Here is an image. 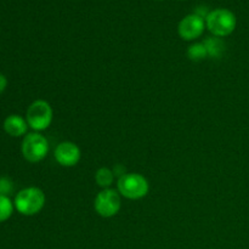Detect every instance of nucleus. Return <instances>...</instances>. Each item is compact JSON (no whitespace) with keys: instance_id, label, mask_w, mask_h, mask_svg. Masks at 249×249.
<instances>
[{"instance_id":"nucleus-1","label":"nucleus","mask_w":249,"mask_h":249,"mask_svg":"<svg viewBox=\"0 0 249 249\" xmlns=\"http://www.w3.org/2000/svg\"><path fill=\"white\" fill-rule=\"evenodd\" d=\"M45 194L39 187L21 190L15 198V207L22 215L32 216L38 214L45 206Z\"/></svg>"},{"instance_id":"nucleus-5","label":"nucleus","mask_w":249,"mask_h":249,"mask_svg":"<svg viewBox=\"0 0 249 249\" xmlns=\"http://www.w3.org/2000/svg\"><path fill=\"white\" fill-rule=\"evenodd\" d=\"M122 198L118 190L104 189L97 194L94 201V209L102 218H112L121 211Z\"/></svg>"},{"instance_id":"nucleus-4","label":"nucleus","mask_w":249,"mask_h":249,"mask_svg":"<svg viewBox=\"0 0 249 249\" xmlns=\"http://www.w3.org/2000/svg\"><path fill=\"white\" fill-rule=\"evenodd\" d=\"M53 118V107L45 100H36L27 109L26 121L28 126L36 131L46 130Z\"/></svg>"},{"instance_id":"nucleus-10","label":"nucleus","mask_w":249,"mask_h":249,"mask_svg":"<svg viewBox=\"0 0 249 249\" xmlns=\"http://www.w3.org/2000/svg\"><path fill=\"white\" fill-rule=\"evenodd\" d=\"M204 46L207 49V53H208V57L213 58H220L223 57V55L225 53L226 45L224 43V40L219 36H211V38H207L203 41Z\"/></svg>"},{"instance_id":"nucleus-3","label":"nucleus","mask_w":249,"mask_h":249,"mask_svg":"<svg viewBox=\"0 0 249 249\" xmlns=\"http://www.w3.org/2000/svg\"><path fill=\"white\" fill-rule=\"evenodd\" d=\"M237 19L235 14L228 9L213 10L206 17V26L214 36L224 38L235 31Z\"/></svg>"},{"instance_id":"nucleus-6","label":"nucleus","mask_w":249,"mask_h":249,"mask_svg":"<svg viewBox=\"0 0 249 249\" xmlns=\"http://www.w3.org/2000/svg\"><path fill=\"white\" fill-rule=\"evenodd\" d=\"M49 152V142L44 135L31 133L22 141V155L28 162L38 163L46 157Z\"/></svg>"},{"instance_id":"nucleus-11","label":"nucleus","mask_w":249,"mask_h":249,"mask_svg":"<svg viewBox=\"0 0 249 249\" xmlns=\"http://www.w3.org/2000/svg\"><path fill=\"white\" fill-rule=\"evenodd\" d=\"M114 173L113 170H111L109 168L102 167L95 174V181L102 189H109L112 184L114 182Z\"/></svg>"},{"instance_id":"nucleus-9","label":"nucleus","mask_w":249,"mask_h":249,"mask_svg":"<svg viewBox=\"0 0 249 249\" xmlns=\"http://www.w3.org/2000/svg\"><path fill=\"white\" fill-rule=\"evenodd\" d=\"M4 129L10 136L18 138V136L24 135L28 129V123L26 119L22 118L21 116L17 114H11L7 117L4 122Z\"/></svg>"},{"instance_id":"nucleus-7","label":"nucleus","mask_w":249,"mask_h":249,"mask_svg":"<svg viewBox=\"0 0 249 249\" xmlns=\"http://www.w3.org/2000/svg\"><path fill=\"white\" fill-rule=\"evenodd\" d=\"M204 28H206V19L199 17L198 15L191 14L180 21L178 32L180 38L186 41H191L199 38L203 34Z\"/></svg>"},{"instance_id":"nucleus-13","label":"nucleus","mask_w":249,"mask_h":249,"mask_svg":"<svg viewBox=\"0 0 249 249\" xmlns=\"http://www.w3.org/2000/svg\"><path fill=\"white\" fill-rule=\"evenodd\" d=\"M14 212V203L5 195H0V223L7 220Z\"/></svg>"},{"instance_id":"nucleus-8","label":"nucleus","mask_w":249,"mask_h":249,"mask_svg":"<svg viewBox=\"0 0 249 249\" xmlns=\"http://www.w3.org/2000/svg\"><path fill=\"white\" fill-rule=\"evenodd\" d=\"M55 156L56 162L62 167H74L78 164L82 157V152L80 148L75 145L72 141H63V142L58 143L57 147L55 148Z\"/></svg>"},{"instance_id":"nucleus-12","label":"nucleus","mask_w":249,"mask_h":249,"mask_svg":"<svg viewBox=\"0 0 249 249\" xmlns=\"http://www.w3.org/2000/svg\"><path fill=\"white\" fill-rule=\"evenodd\" d=\"M187 57L194 62H199L208 57V53L203 43H195L187 49Z\"/></svg>"},{"instance_id":"nucleus-2","label":"nucleus","mask_w":249,"mask_h":249,"mask_svg":"<svg viewBox=\"0 0 249 249\" xmlns=\"http://www.w3.org/2000/svg\"><path fill=\"white\" fill-rule=\"evenodd\" d=\"M117 189L121 196L134 201L147 196L150 191V184L147 179L139 173H126L118 179Z\"/></svg>"},{"instance_id":"nucleus-14","label":"nucleus","mask_w":249,"mask_h":249,"mask_svg":"<svg viewBox=\"0 0 249 249\" xmlns=\"http://www.w3.org/2000/svg\"><path fill=\"white\" fill-rule=\"evenodd\" d=\"M6 85H7V79L5 78L4 74H1V73H0V94H1L5 89H6Z\"/></svg>"}]
</instances>
